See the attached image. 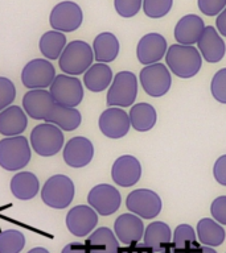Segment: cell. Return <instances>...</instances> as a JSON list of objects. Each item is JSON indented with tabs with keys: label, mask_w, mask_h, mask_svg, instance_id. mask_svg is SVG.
<instances>
[{
	"label": "cell",
	"mask_w": 226,
	"mask_h": 253,
	"mask_svg": "<svg viewBox=\"0 0 226 253\" xmlns=\"http://www.w3.org/2000/svg\"><path fill=\"white\" fill-rule=\"evenodd\" d=\"M166 63L178 78H193L202 66V55L194 45L173 43L167 50Z\"/></svg>",
	"instance_id": "cell-1"
},
{
	"label": "cell",
	"mask_w": 226,
	"mask_h": 253,
	"mask_svg": "<svg viewBox=\"0 0 226 253\" xmlns=\"http://www.w3.org/2000/svg\"><path fill=\"white\" fill-rule=\"evenodd\" d=\"M94 59L93 47L82 40H74L63 49L58 58V66L63 74L77 77L85 74Z\"/></svg>",
	"instance_id": "cell-2"
},
{
	"label": "cell",
	"mask_w": 226,
	"mask_h": 253,
	"mask_svg": "<svg viewBox=\"0 0 226 253\" xmlns=\"http://www.w3.org/2000/svg\"><path fill=\"white\" fill-rule=\"evenodd\" d=\"M32 158V146L24 136L0 140V166L8 171L24 169Z\"/></svg>",
	"instance_id": "cell-3"
},
{
	"label": "cell",
	"mask_w": 226,
	"mask_h": 253,
	"mask_svg": "<svg viewBox=\"0 0 226 253\" xmlns=\"http://www.w3.org/2000/svg\"><path fill=\"white\" fill-rule=\"evenodd\" d=\"M75 187L70 178L63 174H56L48 178L41 189V199L51 209L63 210L74 199Z\"/></svg>",
	"instance_id": "cell-4"
},
{
	"label": "cell",
	"mask_w": 226,
	"mask_h": 253,
	"mask_svg": "<svg viewBox=\"0 0 226 253\" xmlns=\"http://www.w3.org/2000/svg\"><path fill=\"white\" fill-rule=\"evenodd\" d=\"M31 146L41 157H52L63 149L62 129L52 123H41L36 126L31 132Z\"/></svg>",
	"instance_id": "cell-5"
},
{
	"label": "cell",
	"mask_w": 226,
	"mask_h": 253,
	"mask_svg": "<svg viewBox=\"0 0 226 253\" xmlns=\"http://www.w3.org/2000/svg\"><path fill=\"white\" fill-rule=\"evenodd\" d=\"M138 96V77L131 71H119L109 87L106 102L111 107L134 106Z\"/></svg>",
	"instance_id": "cell-6"
},
{
	"label": "cell",
	"mask_w": 226,
	"mask_h": 253,
	"mask_svg": "<svg viewBox=\"0 0 226 253\" xmlns=\"http://www.w3.org/2000/svg\"><path fill=\"white\" fill-rule=\"evenodd\" d=\"M139 81L146 94L152 98L164 96L172 86L170 70L167 65L160 62L143 67L139 74Z\"/></svg>",
	"instance_id": "cell-7"
},
{
	"label": "cell",
	"mask_w": 226,
	"mask_h": 253,
	"mask_svg": "<svg viewBox=\"0 0 226 253\" xmlns=\"http://www.w3.org/2000/svg\"><path fill=\"white\" fill-rule=\"evenodd\" d=\"M83 21V12L78 4L71 0L59 1L53 7L49 15V24L52 29L71 33L77 31Z\"/></svg>",
	"instance_id": "cell-8"
},
{
	"label": "cell",
	"mask_w": 226,
	"mask_h": 253,
	"mask_svg": "<svg viewBox=\"0 0 226 253\" xmlns=\"http://www.w3.org/2000/svg\"><path fill=\"white\" fill-rule=\"evenodd\" d=\"M49 91L56 103L61 106L77 107L83 99L82 82L74 75H56Z\"/></svg>",
	"instance_id": "cell-9"
},
{
	"label": "cell",
	"mask_w": 226,
	"mask_h": 253,
	"mask_svg": "<svg viewBox=\"0 0 226 253\" xmlns=\"http://www.w3.org/2000/svg\"><path fill=\"white\" fill-rule=\"evenodd\" d=\"M126 207L128 211L142 219L151 220L162 212L163 202L158 194L150 189H138L127 195Z\"/></svg>",
	"instance_id": "cell-10"
},
{
	"label": "cell",
	"mask_w": 226,
	"mask_h": 253,
	"mask_svg": "<svg viewBox=\"0 0 226 253\" xmlns=\"http://www.w3.org/2000/svg\"><path fill=\"white\" fill-rule=\"evenodd\" d=\"M56 78V70L51 61L35 58L24 66L21 71V82L29 90L48 88Z\"/></svg>",
	"instance_id": "cell-11"
},
{
	"label": "cell",
	"mask_w": 226,
	"mask_h": 253,
	"mask_svg": "<svg viewBox=\"0 0 226 253\" xmlns=\"http://www.w3.org/2000/svg\"><path fill=\"white\" fill-rule=\"evenodd\" d=\"M87 203L98 212V215L109 216L119 210L122 197L116 187L109 183H99L90 190L87 195Z\"/></svg>",
	"instance_id": "cell-12"
},
{
	"label": "cell",
	"mask_w": 226,
	"mask_h": 253,
	"mask_svg": "<svg viewBox=\"0 0 226 253\" xmlns=\"http://www.w3.org/2000/svg\"><path fill=\"white\" fill-rule=\"evenodd\" d=\"M66 227L77 237L89 236L98 224V212L91 206L78 205L67 212Z\"/></svg>",
	"instance_id": "cell-13"
},
{
	"label": "cell",
	"mask_w": 226,
	"mask_h": 253,
	"mask_svg": "<svg viewBox=\"0 0 226 253\" xmlns=\"http://www.w3.org/2000/svg\"><path fill=\"white\" fill-rule=\"evenodd\" d=\"M99 129L109 138L124 137L131 128L130 115L120 107H110L99 116Z\"/></svg>",
	"instance_id": "cell-14"
},
{
	"label": "cell",
	"mask_w": 226,
	"mask_h": 253,
	"mask_svg": "<svg viewBox=\"0 0 226 253\" xmlns=\"http://www.w3.org/2000/svg\"><path fill=\"white\" fill-rule=\"evenodd\" d=\"M94 157V145L87 137L75 136L71 137L63 146L62 158L65 164L74 169L85 168Z\"/></svg>",
	"instance_id": "cell-15"
},
{
	"label": "cell",
	"mask_w": 226,
	"mask_h": 253,
	"mask_svg": "<svg viewBox=\"0 0 226 253\" xmlns=\"http://www.w3.org/2000/svg\"><path fill=\"white\" fill-rule=\"evenodd\" d=\"M168 45L164 36L160 33H147L139 40L136 46V57L142 65H152L162 61L166 57Z\"/></svg>",
	"instance_id": "cell-16"
},
{
	"label": "cell",
	"mask_w": 226,
	"mask_h": 253,
	"mask_svg": "<svg viewBox=\"0 0 226 253\" xmlns=\"http://www.w3.org/2000/svg\"><path fill=\"white\" fill-rule=\"evenodd\" d=\"M142 177V165L138 158L124 154L115 160L111 168V178L115 185L120 187H131L136 185Z\"/></svg>",
	"instance_id": "cell-17"
},
{
	"label": "cell",
	"mask_w": 226,
	"mask_h": 253,
	"mask_svg": "<svg viewBox=\"0 0 226 253\" xmlns=\"http://www.w3.org/2000/svg\"><path fill=\"white\" fill-rule=\"evenodd\" d=\"M56 100L52 96L51 91L47 88H36L29 90L23 96V108L29 118L33 120H44L51 114Z\"/></svg>",
	"instance_id": "cell-18"
},
{
	"label": "cell",
	"mask_w": 226,
	"mask_h": 253,
	"mask_svg": "<svg viewBox=\"0 0 226 253\" xmlns=\"http://www.w3.org/2000/svg\"><path fill=\"white\" fill-rule=\"evenodd\" d=\"M144 224L142 217L135 213H123L116 217L114 223V232L118 237L119 243L131 247V245L139 244L144 236Z\"/></svg>",
	"instance_id": "cell-19"
},
{
	"label": "cell",
	"mask_w": 226,
	"mask_h": 253,
	"mask_svg": "<svg viewBox=\"0 0 226 253\" xmlns=\"http://www.w3.org/2000/svg\"><path fill=\"white\" fill-rule=\"evenodd\" d=\"M197 47L201 53L202 58L209 63L220 62L226 53L225 41L217 31V28L208 25L204 29V33L201 35L197 42Z\"/></svg>",
	"instance_id": "cell-20"
},
{
	"label": "cell",
	"mask_w": 226,
	"mask_h": 253,
	"mask_svg": "<svg viewBox=\"0 0 226 253\" xmlns=\"http://www.w3.org/2000/svg\"><path fill=\"white\" fill-rule=\"evenodd\" d=\"M205 27L204 20L198 15L189 13L182 16L174 27V40L181 45H194L198 42Z\"/></svg>",
	"instance_id": "cell-21"
},
{
	"label": "cell",
	"mask_w": 226,
	"mask_h": 253,
	"mask_svg": "<svg viewBox=\"0 0 226 253\" xmlns=\"http://www.w3.org/2000/svg\"><path fill=\"white\" fill-rule=\"evenodd\" d=\"M27 112L19 106H9L0 112V134L5 137L20 136L27 129Z\"/></svg>",
	"instance_id": "cell-22"
},
{
	"label": "cell",
	"mask_w": 226,
	"mask_h": 253,
	"mask_svg": "<svg viewBox=\"0 0 226 253\" xmlns=\"http://www.w3.org/2000/svg\"><path fill=\"white\" fill-rule=\"evenodd\" d=\"M89 253H119V240L115 232L107 227H99L85 241Z\"/></svg>",
	"instance_id": "cell-23"
},
{
	"label": "cell",
	"mask_w": 226,
	"mask_h": 253,
	"mask_svg": "<svg viewBox=\"0 0 226 253\" xmlns=\"http://www.w3.org/2000/svg\"><path fill=\"white\" fill-rule=\"evenodd\" d=\"M172 232L170 225L164 221H152L147 225L143 236V244L151 248L155 253L166 251L170 245Z\"/></svg>",
	"instance_id": "cell-24"
},
{
	"label": "cell",
	"mask_w": 226,
	"mask_h": 253,
	"mask_svg": "<svg viewBox=\"0 0 226 253\" xmlns=\"http://www.w3.org/2000/svg\"><path fill=\"white\" fill-rule=\"evenodd\" d=\"M113 70L107 63H93L83 74V84L89 91L102 92L113 83Z\"/></svg>",
	"instance_id": "cell-25"
},
{
	"label": "cell",
	"mask_w": 226,
	"mask_h": 253,
	"mask_svg": "<svg viewBox=\"0 0 226 253\" xmlns=\"http://www.w3.org/2000/svg\"><path fill=\"white\" fill-rule=\"evenodd\" d=\"M40 182L32 171H19L11 179V193L19 201H31L39 194Z\"/></svg>",
	"instance_id": "cell-26"
},
{
	"label": "cell",
	"mask_w": 226,
	"mask_h": 253,
	"mask_svg": "<svg viewBox=\"0 0 226 253\" xmlns=\"http://www.w3.org/2000/svg\"><path fill=\"white\" fill-rule=\"evenodd\" d=\"M120 50V45L116 36L110 32H102L94 39L93 51L97 62L110 63L116 59Z\"/></svg>",
	"instance_id": "cell-27"
},
{
	"label": "cell",
	"mask_w": 226,
	"mask_h": 253,
	"mask_svg": "<svg viewBox=\"0 0 226 253\" xmlns=\"http://www.w3.org/2000/svg\"><path fill=\"white\" fill-rule=\"evenodd\" d=\"M45 122L56 124V126L61 128L62 130L71 132V130L77 129L81 126L82 116H81V112L75 107L61 106V104L56 103V106L53 107L51 114L48 115Z\"/></svg>",
	"instance_id": "cell-28"
},
{
	"label": "cell",
	"mask_w": 226,
	"mask_h": 253,
	"mask_svg": "<svg viewBox=\"0 0 226 253\" xmlns=\"http://www.w3.org/2000/svg\"><path fill=\"white\" fill-rule=\"evenodd\" d=\"M197 237L200 244L206 247H220L225 241L226 232L222 224L212 217H204L197 223Z\"/></svg>",
	"instance_id": "cell-29"
},
{
	"label": "cell",
	"mask_w": 226,
	"mask_h": 253,
	"mask_svg": "<svg viewBox=\"0 0 226 253\" xmlns=\"http://www.w3.org/2000/svg\"><path fill=\"white\" fill-rule=\"evenodd\" d=\"M131 126L138 132H148L155 126L158 120V114L154 106L150 103L140 102L131 106L130 110Z\"/></svg>",
	"instance_id": "cell-30"
},
{
	"label": "cell",
	"mask_w": 226,
	"mask_h": 253,
	"mask_svg": "<svg viewBox=\"0 0 226 253\" xmlns=\"http://www.w3.org/2000/svg\"><path fill=\"white\" fill-rule=\"evenodd\" d=\"M66 36L62 32L52 29L49 32H45L39 41V49L41 54L47 59L55 61L58 59L62 54L63 49L66 47Z\"/></svg>",
	"instance_id": "cell-31"
},
{
	"label": "cell",
	"mask_w": 226,
	"mask_h": 253,
	"mask_svg": "<svg viewBox=\"0 0 226 253\" xmlns=\"http://www.w3.org/2000/svg\"><path fill=\"white\" fill-rule=\"evenodd\" d=\"M197 232L189 224H180L176 227L173 232V243L172 247L178 252L188 253L192 249L198 247Z\"/></svg>",
	"instance_id": "cell-32"
},
{
	"label": "cell",
	"mask_w": 226,
	"mask_h": 253,
	"mask_svg": "<svg viewBox=\"0 0 226 253\" xmlns=\"http://www.w3.org/2000/svg\"><path fill=\"white\" fill-rule=\"evenodd\" d=\"M25 247V236L19 229L0 232V253H20Z\"/></svg>",
	"instance_id": "cell-33"
},
{
	"label": "cell",
	"mask_w": 226,
	"mask_h": 253,
	"mask_svg": "<svg viewBox=\"0 0 226 253\" xmlns=\"http://www.w3.org/2000/svg\"><path fill=\"white\" fill-rule=\"evenodd\" d=\"M173 0H143V12L150 19H162L172 9Z\"/></svg>",
	"instance_id": "cell-34"
},
{
	"label": "cell",
	"mask_w": 226,
	"mask_h": 253,
	"mask_svg": "<svg viewBox=\"0 0 226 253\" xmlns=\"http://www.w3.org/2000/svg\"><path fill=\"white\" fill-rule=\"evenodd\" d=\"M210 91L217 102L226 104V67L214 74L210 82Z\"/></svg>",
	"instance_id": "cell-35"
},
{
	"label": "cell",
	"mask_w": 226,
	"mask_h": 253,
	"mask_svg": "<svg viewBox=\"0 0 226 253\" xmlns=\"http://www.w3.org/2000/svg\"><path fill=\"white\" fill-rule=\"evenodd\" d=\"M114 8L119 16L130 19L140 12L143 8V0H114Z\"/></svg>",
	"instance_id": "cell-36"
},
{
	"label": "cell",
	"mask_w": 226,
	"mask_h": 253,
	"mask_svg": "<svg viewBox=\"0 0 226 253\" xmlns=\"http://www.w3.org/2000/svg\"><path fill=\"white\" fill-rule=\"evenodd\" d=\"M16 98V87L11 79L0 77V112L13 103Z\"/></svg>",
	"instance_id": "cell-37"
},
{
	"label": "cell",
	"mask_w": 226,
	"mask_h": 253,
	"mask_svg": "<svg viewBox=\"0 0 226 253\" xmlns=\"http://www.w3.org/2000/svg\"><path fill=\"white\" fill-rule=\"evenodd\" d=\"M198 9L205 16H218L226 8V0H197Z\"/></svg>",
	"instance_id": "cell-38"
},
{
	"label": "cell",
	"mask_w": 226,
	"mask_h": 253,
	"mask_svg": "<svg viewBox=\"0 0 226 253\" xmlns=\"http://www.w3.org/2000/svg\"><path fill=\"white\" fill-rule=\"evenodd\" d=\"M210 213L214 220L220 224L226 225V195L216 198L210 205Z\"/></svg>",
	"instance_id": "cell-39"
},
{
	"label": "cell",
	"mask_w": 226,
	"mask_h": 253,
	"mask_svg": "<svg viewBox=\"0 0 226 253\" xmlns=\"http://www.w3.org/2000/svg\"><path fill=\"white\" fill-rule=\"evenodd\" d=\"M214 179L222 186H226V154L217 158L213 166Z\"/></svg>",
	"instance_id": "cell-40"
},
{
	"label": "cell",
	"mask_w": 226,
	"mask_h": 253,
	"mask_svg": "<svg viewBox=\"0 0 226 253\" xmlns=\"http://www.w3.org/2000/svg\"><path fill=\"white\" fill-rule=\"evenodd\" d=\"M119 253H155L151 248H148L147 245H131V247H127V248H120L119 249Z\"/></svg>",
	"instance_id": "cell-41"
},
{
	"label": "cell",
	"mask_w": 226,
	"mask_h": 253,
	"mask_svg": "<svg viewBox=\"0 0 226 253\" xmlns=\"http://www.w3.org/2000/svg\"><path fill=\"white\" fill-rule=\"evenodd\" d=\"M61 253H89L86 245L81 243H70L63 247Z\"/></svg>",
	"instance_id": "cell-42"
},
{
	"label": "cell",
	"mask_w": 226,
	"mask_h": 253,
	"mask_svg": "<svg viewBox=\"0 0 226 253\" xmlns=\"http://www.w3.org/2000/svg\"><path fill=\"white\" fill-rule=\"evenodd\" d=\"M216 28L222 37H226V8L217 16L216 19Z\"/></svg>",
	"instance_id": "cell-43"
},
{
	"label": "cell",
	"mask_w": 226,
	"mask_h": 253,
	"mask_svg": "<svg viewBox=\"0 0 226 253\" xmlns=\"http://www.w3.org/2000/svg\"><path fill=\"white\" fill-rule=\"evenodd\" d=\"M188 253H217L212 247H206V245H198L196 248H193Z\"/></svg>",
	"instance_id": "cell-44"
},
{
	"label": "cell",
	"mask_w": 226,
	"mask_h": 253,
	"mask_svg": "<svg viewBox=\"0 0 226 253\" xmlns=\"http://www.w3.org/2000/svg\"><path fill=\"white\" fill-rule=\"evenodd\" d=\"M28 253H49V251L43 247H36V248H32Z\"/></svg>",
	"instance_id": "cell-45"
},
{
	"label": "cell",
	"mask_w": 226,
	"mask_h": 253,
	"mask_svg": "<svg viewBox=\"0 0 226 253\" xmlns=\"http://www.w3.org/2000/svg\"><path fill=\"white\" fill-rule=\"evenodd\" d=\"M160 253H181V252H178L177 249H174L173 247H172V244H170V247L166 249V251H163V252H160Z\"/></svg>",
	"instance_id": "cell-46"
}]
</instances>
